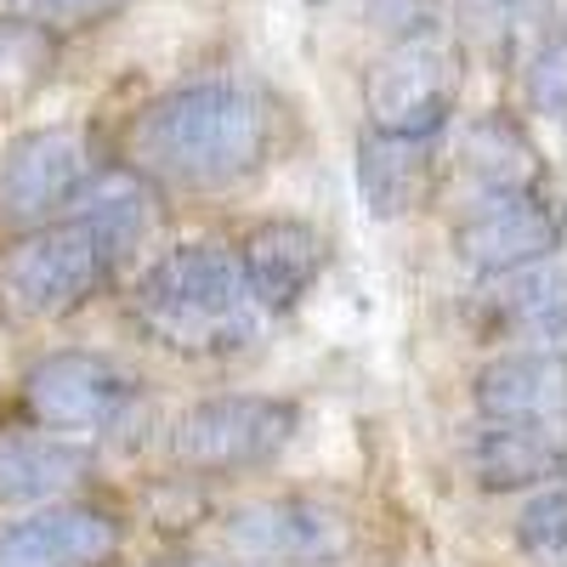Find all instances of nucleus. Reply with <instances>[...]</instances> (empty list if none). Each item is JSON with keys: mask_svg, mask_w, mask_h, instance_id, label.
<instances>
[{"mask_svg": "<svg viewBox=\"0 0 567 567\" xmlns=\"http://www.w3.org/2000/svg\"><path fill=\"white\" fill-rule=\"evenodd\" d=\"M120 516L85 499H52L18 523H0V567H120Z\"/></svg>", "mask_w": 567, "mask_h": 567, "instance_id": "10", "label": "nucleus"}, {"mask_svg": "<svg viewBox=\"0 0 567 567\" xmlns=\"http://www.w3.org/2000/svg\"><path fill=\"white\" fill-rule=\"evenodd\" d=\"M516 545H523L539 567H561V556H567V494H561V483L539 488L523 505V516H516Z\"/></svg>", "mask_w": 567, "mask_h": 567, "instance_id": "19", "label": "nucleus"}, {"mask_svg": "<svg viewBox=\"0 0 567 567\" xmlns=\"http://www.w3.org/2000/svg\"><path fill=\"white\" fill-rule=\"evenodd\" d=\"M483 420H561L567 403V369H561V347H516L499 352L477 369V386H471Z\"/></svg>", "mask_w": 567, "mask_h": 567, "instance_id": "14", "label": "nucleus"}, {"mask_svg": "<svg viewBox=\"0 0 567 567\" xmlns=\"http://www.w3.org/2000/svg\"><path fill=\"white\" fill-rule=\"evenodd\" d=\"M528 103H534V114L561 120V40L556 34L528 52Z\"/></svg>", "mask_w": 567, "mask_h": 567, "instance_id": "21", "label": "nucleus"}, {"mask_svg": "<svg viewBox=\"0 0 567 567\" xmlns=\"http://www.w3.org/2000/svg\"><path fill=\"white\" fill-rule=\"evenodd\" d=\"M267 154L272 114L239 80H187L154 97L131 125V171L165 187H194V194L250 182Z\"/></svg>", "mask_w": 567, "mask_h": 567, "instance_id": "1", "label": "nucleus"}, {"mask_svg": "<svg viewBox=\"0 0 567 567\" xmlns=\"http://www.w3.org/2000/svg\"><path fill=\"white\" fill-rule=\"evenodd\" d=\"M460 159L477 182V194H505V187H539V148L511 114H477L460 136Z\"/></svg>", "mask_w": 567, "mask_h": 567, "instance_id": "17", "label": "nucleus"}, {"mask_svg": "<svg viewBox=\"0 0 567 567\" xmlns=\"http://www.w3.org/2000/svg\"><path fill=\"white\" fill-rule=\"evenodd\" d=\"M561 256H539L523 267H499L483 272L471 290V323L488 341H534V347H556L561 341Z\"/></svg>", "mask_w": 567, "mask_h": 567, "instance_id": "11", "label": "nucleus"}, {"mask_svg": "<svg viewBox=\"0 0 567 567\" xmlns=\"http://www.w3.org/2000/svg\"><path fill=\"white\" fill-rule=\"evenodd\" d=\"M120 267H125V256L103 233L85 216L63 210L58 221L23 227L0 250V307L29 323H52V318L80 312L91 296H103Z\"/></svg>", "mask_w": 567, "mask_h": 567, "instance_id": "3", "label": "nucleus"}, {"mask_svg": "<svg viewBox=\"0 0 567 567\" xmlns=\"http://www.w3.org/2000/svg\"><path fill=\"white\" fill-rule=\"evenodd\" d=\"M437 182V136H386L369 131L358 142V194L369 216L398 221L425 205Z\"/></svg>", "mask_w": 567, "mask_h": 567, "instance_id": "15", "label": "nucleus"}, {"mask_svg": "<svg viewBox=\"0 0 567 567\" xmlns=\"http://www.w3.org/2000/svg\"><path fill=\"white\" fill-rule=\"evenodd\" d=\"M23 409L45 432H125L142 414V381L109 352H45L23 374Z\"/></svg>", "mask_w": 567, "mask_h": 567, "instance_id": "5", "label": "nucleus"}, {"mask_svg": "<svg viewBox=\"0 0 567 567\" xmlns=\"http://www.w3.org/2000/svg\"><path fill=\"white\" fill-rule=\"evenodd\" d=\"M91 477V454L69 437H0V511L52 505Z\"/></svg>", "mask_w": 567, "mask_h": 567, "instance_id": "16", "label": "nucleus"}, {"mask_svg": "<svg viewBox=\"0 0 567 567\" xmlns=\"http://www.w3.org/2000/svg\"><path fill=\"white\" fill-rule=\"evenodd\" d=\"M369 18L381 23L398 40H420V34H437V0H363Z\"/></svg>", "mask_w": 567, "mask_h": 567, "instance_id": "22", "label": "nucleus"}, {"mask_svg": "<svg viewBox=\"0 0 567 567\" xmlns=\"http://www.w3.org/2000/svg\"><path fill=\"white\" fill-rule=\"evenodd\" d=\"M159 567H227V561H205V556H182V561H159Z\"/></svg>", "mask_w": 567, "mask_h": 567, "instance_id": "23", "label": "nucleus"}, {"mask_svg": "<svg viewBox=\"0 0 567 567\" xmlns=\"http://www.w3.org/2000/svg\"><path fill=\"white\" fill-rule=\"evenodd\" d=\"M561 432L545 420H477L465 437V471L483 494L545 488L561 477Z\"/></svg>", "mask_w": 567, "mask_h": 567, "instance_id": "13", "label": "nucleus"}, {"mask_svg": "<svg viewBox=\"0 0 567 567\" xmlns=\"http://www.w3.org/2000/svg\"><path fill=\"white\" fill-rule=\"evenodd\" d=\"M454 91H460V58L437 34L392 40V52L363 80L369 125L386 136H443L454 114Z\"/></svg>", "mask_w": 567, "mask_h": 567, "instance_id": "7", "label": "nucleus"}, {"mask_svg": "<svg viewBox=\"0 0 567 567\" xmlns=\"http://www.w3.org/2000/svg\"><path fill=\"white\" fill-rule=\"evenodd\" d=\"M556 239H561V216L545 199V187H505V194L471 199V210L454 227V256L483 278L499 267L556 256Z\"/></svg>", "mask_w": 567, "mask_h": 567, "instance_id": "9", "label": "nucleus"}, {"mask_svg": "<svg viewBox=\"0 0 567 567\" xmlns=\"http://www.w3.org/2000/svg\"><path fill=\"white\" fill-rule=\"evenodd\" d=\"M239 267H245L256 312L261 318H284V312H296L312 296V284L323 278L329 239L312 221L278 216V221H261L250 239L239 245Z\"/></svg>", "mask_w": 567, "mask_h": 567, "instance_id": "12", "label": "nucleus"}, {"mask_svg": "<svg viewBox=\"0 0 567 567\" xmlns=\"http://www.w3.org/2000/svg\"><path fill=\"white\" fill-rule=\"evenodd\" d=\"M125 7V0H0V18H18L34 29H91Z\"/></svg>", "mask_w": 567, "mask_h": 567, "instance_id": "20", "label": "nucleus"}, {"mask_svg": "<svg viewBox=\"0 0 567 567\" xmlns=\"http://www.w3.org/2000/svg\"><path fill=\"white\" fill-rule=\"evenodd\" d=\"M301 432V409L290 398H256V392H227L199 398L182 409L171 425V460L187 471H250L278 460Z\"/></svg>", "mask_w": 567, "mask_h": 567, "instance_id": "4", "label": "nucleus"}, {"mask_svg": "<svg viewBox=\"0 0 567 567\" xmlns=\"http://www.w3.org/2000/svg\"><path fill=\"white\" fill-rule=\"evenodd\" d=\"M221 545L256 567H336L352 550V523L329 499L267 494L221 516Z\"/></svg>", "mask_w": 567, "mask_h": 567, "instance_id": "6", "label": "nucleus"}, {"mask_svg": "<svg viewBox=\"0 0 567 567\" xmlns=\"http://www.w3.org/2000/svg\"><path fill=\"white\" fill-rule=\"evenodd\" d=\"M97 176V148L80 125H40L18 136L0 159V227L58 221L74 194Z\"/></svg>", "mask_w": 567, "mask_h": 567, "instance_id": "8", "label": "nucleus"}, {"mask_svg": "<svg viewBox=\"0 0 567 567\" xmlns=\"http://www.w3.org/2000/svg\"><path fill=\"white\" fill-rule=\"evenodd\" d=\"M52 34L34 29V23H18V18H0V109L23 103L29 91L45 85L52 74Z\"/></svg>", "mask_w": 567, "mask_h": 567, "instance_id": "18", "label": "nucleus"}, {"mask_svg": "<svg viewBox=\"0 0 567 567\" xmlns=\"http://www.w3.org/2000/svg\"><path fill=\"white\" fill-rule=\"evenodd\" d=\"M131 318L148 341L194 358H221L256 341V301L227 245H176L131 290Z\"/></svg>", "mask_w": 567, "mask_h": 567, "instance_id": "2", "label": "nucleus"}]
</instances>
